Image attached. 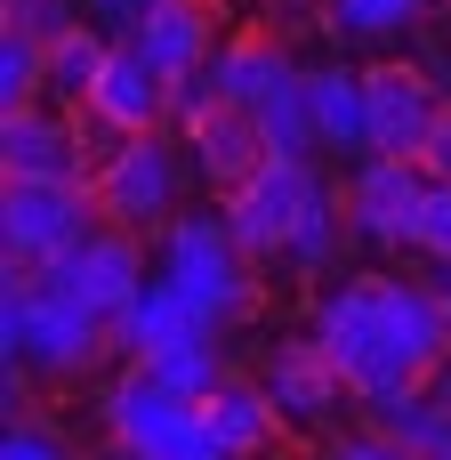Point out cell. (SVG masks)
Returning a JSON list of instances; mask_svg holds the SVG:
<instances>
[{"instance_id":"277c9868","label":"cell","mask_w":451,"mask_h":460,"mask_svg":"<svg viewBox=\"0 0 451 460\" xmlns=\"http://www.w3.org/2000/svg\"><path fill=\"white\" fill-rule=\"evenodd\" d=\"M186 137L178 129H137L121 146H105L89 162V194H97V218L105 226H129V234H161L178 210H186Z\"/></svg>"},{"instance_id":"5b68a950","label":"cell","mask_w":451,"mask_h":460,"mask_svg":"<svg viewBox=\"0 0 451 460\" xmlns=\"http://www.w3.org/2000/svg\"><path fill=\"white\" fill-rule=\"evenodd\" d=\"M331 194H339V186L315 170V154H266L234 194H218V210H226L234 243L250 251V267H282L291 243H299V226H307L315 202H331Z\"/></svg>"},{"instance_id":"44dd1931","label":"cell","mask_w":451,"mask_h":460,"mask_svg":"<svg viewBox=\"0 0 451 460\" xmlns=\"http://www.w3.org/2000/svg\"><path fill=\"white\" fill-rule=\"evenodd\" d=\"M40 97H48V40H32L24 24H0V113Z\"/></svg>"},{"instance_id":"9a60e30c","label":"cell","mask_w":451,"mask_h":460,"mask_svg":"<svg viewBox=\"0 0 451 460\" xmlns=\"http://www.w3.org/2000/svg\"><path fill=\"white\" fill-rule=\"evenodd\" d=\"M307 113H315L323 154H339V162L371 154V97H363L355 65H307Z\"/></svg>"},{"instance_id":"1f68e13d","label":"cell","mask_w":451,"mask_h":460,"mask_svg":"<svg viewBox=\"0 0 451 460\" xmlns=\"http://www.w3.org/2000/svg\"><path fill=\"white\" fill-rule=\"evenodd\" d=\"M420 388H428L436 404H451V356H444V364H436V372H428V380H420Z\"/></svg>"},{"instance_id":"8992f818","label":"cell","mask_w":451,"mask_h":460,"mask_svg":"<svg viewBox=\"0 0 451 460\" xmlns=\"http://www.w3.org/2000/svg\"><path fill=\"white\" fill-rule=\"evenodd\" d=\"M105 437L129 445L137 460H226V445L202 420V404L161 388L145 364H121V380L105 388Z\"/></svg>"},{"instance_id":"cb8c5ba5","label":"cell","mask_w":451,"mask_h":460,"mask_svg":"<svg viewBox=\"0 0 451 460\" xmlns=\"http://www.w3.org/2000/svg\"><path fill=\"white\" fill-rule=\"evenodd\" d=\"M420 259L451 267V178H428V202H420V234H412Z\"/></svg>"},{"instance_id":"e0dca14e","label":"cell","mask_w":451,"mask_h":460,"mask_svg":"<svg viewBox=\"0 0 451 460\" xmlns=\"http://www.w3.org/2000/svg\"><path fill=\"white\" fill-rule=\"evenodd\" d=\"M178 340H202V315L153 275V283L113 315V356H121V364H153V356H169Z\"/></svg>"},{"instance_id":"8fae6325","label":"cell","mask_w":451,"mask_h":460,"mask_svg":"<svg viewBox=\"0 0 451 460\" xmlns=\"http://www.w3.org/2000/svg\"><path fill=\"white\" fill-rule=\"evenodd\" d=\"M266 396H274V412H282V429L291 437H323L347 404H355V388H347V372L331 364V348L307 332V340H282L274 356H266Z\"/></svg>"},{"instance_id":"2e32d148","label":"cell","mask_w":451,"mask_h":460,"mask_svg":"<svg viewBox=\"0 0 451 460\" xmlns=\"http://www.w3.org/2000/svg\"><path fill=\"white\" fill-rule=\"evenodd\" d=\"M129 40L178 81V73H194V65L218 57V0H153V8L137 16Z\"/></svg>"},{"instance_id":"83f0119b","label":"cell","mask_w":451,"mask_h":460,"mask_svg":"<svg viewBox=\"0 0 451 460\" xmlns=\"http://www.w3.org/2000/svg\"><path fill=\"white\" fill-rule=\"evenodd\" d=\"M0 460H73V453H65V445H56L48 429L16 420V429H8V445H0Z\"/></svg>"},{"instance_id":"4fadbf2b","label":"cell","mask_w":451,"mask_h":460,"mask_svg":"<svg viewBox=\"0 0 451 460\" xmlns=\"http://www.w3.org/2000/svg\"><path fill=\"white\" fill-rule=\"evenodd\" d=\"M186 154H194V178L210 186V202L218 194H234L274 146H266V129H258V113L250 105H210L194 129H186Z\"/></svg>"},{"instance_id":"4dcf8cb0","label":"cell","mask_w":451,"mask_h":460,"mask_svg":"<svg viewBox=\"0 0 451 460\" xmlns=\"http://www.w3.org/2000/svg\"><path fill=\"white\" fill-rule=\"evenodd\" d=\"M420 65H428V73L451 89V24H444V32H428V57H420Z\"/></svg>"},{"instance_id":"4316f807","label":"cell","mask_w":451,"mask_h":460,"mask_svg":"<svg viewBox=\"0 0 451 460\" xmlns=\"http://www.w3.org/2000/svg\"><path fill=\"white\" fill-rule=\"evenodd\" d=\"M323 460H420V453H412V445H395L387 429H355V437H331Z\"/></svg>"},{"instance_id":"30bf717a","label":"cell","mask_w":451,"mask_h":460,"mask_svg":"<svg viewBox=\"0 0 451 460\" xmlns=\"http://www.w3.org/2000/svg\"><path fill=\"white\" fill-rule=\"evenodd\" d=\"M363 97H371V154H412L436 137L451 89L420 65V57H387V65H363Z\"/></svg>"},{"instance_id":"6da1fadb","label":"cell","mask_w":451,"mask_h":460,"mask_svg":"<svg viewBox=\"0 0 451 460\" xmlns=\"http://www.w3.org/2000/svg\"><path fill=\"white\" fill-rule=\"evenodd\" d=\"M307 332L331 348V364L347 372L355 404L420 388L451 356V315L436 299V283H403V275H347V283L315 291Z\"/></svg>"},{"instance_id":"d6a6232c","label":"cell","mask_w":451,"mask_h":460,"mask_svg":"<svg viewBox=\"0 0 451 460\" xmlns=\"http://www.w3.org/2000/svg\"><path fill=\"white\" fill-rule=\"evenodd\" d=\"M436 299H444V315H451V267H444V275H436Z\"/></svg>"},{"instance_id":"ba28073f","label":"cell","mask_w":451,"mask_h":460,"mask_svg":"<svg viewBox=\"0 0 451 460\" xmlns=\"http://www.w3.org/2000/svg\"><path fill=\"white\" fill-rule=\"evenodd\" d=\"M347 234L371 251H412L420 234V202H428V170L412 154H363L347 170Z\"/></svg>"},{"instance_id":"ac0fdd59","label":"cell","mask_w":451,"mask_h":460,"mask_svg":"<svg viewBox=\"0 0 451 460\" xmlns=\"http://www.w3.org/2000/svg\"><path fill=\"white\" fill-rule=\"evenodd\" d=\"M210 73H218V97H226V105H250V113H258V105H266L282 81H299L307 65H299L274 32H234V40H218Z\"/></svg>"},{"instance_id":"3957f363","label":"cell","mask_w":451,"mask_h":460,"mask_svg":"<svg viewBox=\"0 0 451 460\" xmlns=\"http://www.w3.org/2000/svg\"><path fill=\"white\" fill-rule=\"evenodd\" d=\"M194 315H202V332H234L250 307H258V275H250V251L234 243V226H226V210H178L169 226H161V267H153Z\"/></svg>"},{"instance_id":"d6986e66","label":"cell","mask_w":451,"mask_h":460,"mask_svg":"<svg viewBox=\"0 0 451 460\" xmlns=\"http://www.w3.org/2000/svg\"><path fill=\"white\" fill-rule=\"evenodd\" d=\"M436 8H444V0H323V24H331L339 40L395 49V40L428 32V24H436Z\"/></svg>"},{"instance_id":"f546056e","label":"cell","mask_w":451,"mask_h":460,"mask_svg":"<svg viewBox=\"0 0 451 460\" xmlns=\"http://www.w3.org/2000/svg\"><path fill=\"white\" fill-rule=\"evenodd\" d=\"M420 170L428 178H451V105H444V121H436V137L420 146Z\"/></svg>"},{"instance_id":"5bb4252c","label":"cell","mask_w":451,"mask_h":460,"mask_svg":"<svg viewBox=\"0 0 451 460\" xmlns=\"http://www.w3.org/2000/svg\"><path fill=\"white\" fill-rule=\"evenodd\" d=\"M202 420H210V437L226 445V460H266L291 437L282 412H274V396H266V380H234V372L202 396Z\"/></svg>"},{"instance_id":"7c38bea8","label":"cell","mask_w":451,"mask_h":460,"mask_svg":"<svg viewBox=\"0 0 451 460\" xmlns=\"http://www.w3.org/2000/svg\"><path fill=\"white\" fill-rule=\"evenodd\" d=\"M0 178H89L81 113H65V105H16V113H0Z\"/></svg>"},{"instance_id":"836d02e7","label":"cell","mask_w":451,"mask_h":460,"mask_svg":"<svg viewBox=\"0 0 451 460\" xmlns=\"http://www.w3.org/2000/svg\"><path fill=\"white\" fill-rule=\"evenodd\" d=\"M444 16H451V0H444Z\"/></svg>"},{"instance_id":"7402d4cb","label":"cell","mask_w":451,"mask_h":460,"mask_svg":"<svg viewBox=\"0 0 451 460\" xmlns=\"http://www.w3.org/2000/svg\"><path fill=\"white\" fill-rule=\"evenodd\" d=\"M145 372H153L161 388H178V396H194V404H202V396L226 380V348H218V332H202V340H178L169 356H153Z\"/></svg>"},{"instance_id":"9c48e42d","label":"cell","mask_w":451,"mask_h":460,"mask_svg":"<svg viewBox=\"0 0 451 460\" xmlns=\"http://www.w3.org/2000/svg\"><path fill=\"white\" fill-rule=\"evenodd\" d=\"M40 275H48L56 291H73L89 315H105V323H113V315H121V307L153 283V275H145V234L105 226V218H97V226H89V234H81L56 267H40Z\"/></svg>"},{"instance_id":"7a4b0ae2","label":"cell","mask_w":451,"mask_h":460,"mask_svg":"<svg viewBox=\"0 0 451 460\" xmlns=\"http://www.w3.org/2000/svg\"><path fill=\"white\" fill-rule=\"evenodd\" d=\"M0 356H8V388L16 380H89L113 356V323L89 315L48 275L8 267V283H0Z\"/></svg>"},{"instance_id":"52a82bcc","label":"cell","mask_w":451,"mask_h":460,"mask_svg":"<svg viewBox=\"0 0 451 460\" xmlns=\"http://www.w3.org/2000/svg\"><path fill=\"white\" fill-rule=\"evenodd\" d=\"M97 226L89 178H8L0 186V259L8 267H56L81 234Z\"/></svg>"},{"instance_id":"f1b7e54d","label":"cell","mask_w":451,"mask_h":460,"mask_svg":"<svg viewBox=\"0 0 451 460\" xmlns=\"http://www.w3.org/2000/svg\"><path fill=\"white\" fill-rule=\"evenodd\" d=\"M81 8H89V24H105L113 40H129V32H137V16H145L153 0H81Z\"/></svg>"},{"instance_id":"603a6c76","label":"cell","mask_w":451,"mask_h":460,"mask_svg":"<svg viewBox=\"0 0 451 460\" xmlns=\"http://www.w3.org/2000/svg\"><path fill=\"white\" fill-rule=\"evenodd\" d=\"M258 129H266V146H274V154H323L315 113H307V73H299V81H282V89L258 105Z\"/></svg>"},{"instance_id":"484cf974","label":"cell","mask_w":451,"mask_h":460,"mask_svg":"<svg viewBox=\"0 0 451 460\" xmlns=\"http://www.w3.org/2000/svg\"><path fill=\"white\" fill-rule=\"evenodd\" d=\"M0 8H8V24H24L32 40H56V32H73V24L89 16L81 0H0Z\"/></svg>"},{"instance_id":"d4e9b609","label":"cell","mask_w":451,"mask_h":460,"mask_svg":"<svg viewBox=\"0 0 451 460\" xmlns=\"http://www.w3.org/2000/svg\"><path fill=\"white\" fill-rule=\"evenodd\" d=\"M210 105H226V97H218V73H210V65H194V73H178V81H169V129H178V137H186V129H194Z\"/></svg>"},{"instance_id":"ffe728a7","label":"cell","mask_w":451,"mask_h":460,"mask_svg":"<svg viewBox=\"0 0 451 460\" xmlns=\"http://www.w3.org/2000/svg\"><path fill=\"white\" fill-rule=\"evenodd\" d=\"M105 57H113V32H105V24H89V16H81L73 32H56V40H48V97L81 105V97L97 89Z\"/></svg>"}]
</instances>
